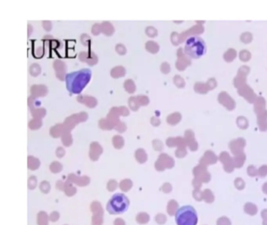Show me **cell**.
Returning <instances> with one entry per match:
<instances>
[{"label": "cell", "instance_id": "1", "mask_svg": "<svg viewBox=\"0 0 267 225\" xmlns=\"http://www.w3.org/2000/svg\"><path fill=\"white\" fill-rule=\"evenodd\" d=\"M185 52L192 58H199L206 52V45L203 39L197 36H192L186 40Z\"/></svg>", "mask_w": 267, "mask_h": 225}, {"label": "cell", "instance_id": "2", "mask_svg": "<svg viewBox=\"0 0 267 225\" xmlns=\"http://www.w3.org/2000/svg\"><path fill=\"white\" fill-rule=\"evenodd\" d=\"M129 206L128 198L122 193L114 194L107 205V210L111 214H118L126 211Z\"/></svg>", "mask_w": 267, "mask_h": 225}, {"label": "cell", "instance_id": "3", "mask_svg": "<svg viewBox=\"0 0 267 225\" xmlns=\"http://www.w3.org/2000/svg\"><path fill=\"white\" fill-rule=\"evenodd\" d=\"M177 225H196L197 224V214L191 206H184L177 210L175 213Z\"/></svg>", "mask_w": 267, "mask_h": 225}]
</instances>
